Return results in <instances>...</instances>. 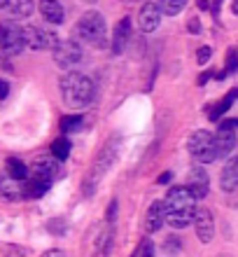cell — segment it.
<instances>
[{
	"instance_id": "cell-1",
	"label": "cell",
	"mask_w": 238,
	"mask_h": 257,
	"mask_svg": "<svg viewBox=\"0 0 238 257\" xmlns=\"http://www.w3.org/2000/svg\"><path fill=\"white\" fill-rule=\"evenodd\" d=\"M166 210H168V220L166 222L173 229H184L187 224L194 222V213H196V196L189 192V187H170L166 194Z\"/></svg>"
},
{
	"instance_id": "cell-2",
	"label": "cell",
	"mask_w": 238,
	"mask_h": 257,
	"mask_svg": "<svg viewBox=\"0 0 238 257\" xmlns=\"http://www.w3.org/2000/svg\"><path fill=\"white\" fill-rule=\"evenodd\" d=\"M117 157H119V138H110L108 143H105V148L98 152V157H96V162L91 164V171H89V176L84 178V185H82V192H84V196H91L96 192V187H98V183H101L103 178H105V173H108L112 166H115Z\"/></svg>"
},
{
	"instance_id": "cell-3",
	"label": "cell",
	"mask_w": 238,
	"mask_h": 257,
	"mask_svg": "<svg viewBox=\"0 0 238 257\" xmlns=\"http://www.w3.org/2000/svg\"><path fill=\"white\" fill-rule=\"evenodd\" d=\"M61 96L70 108H87L94 101V82L82 73H68L61 80Z\"/></svg>"
},
{
	"instance_id": "cell-4",
	"label": "cell",
	"mask_w": 238,
	"mask_h": 257,
	"mask_svg": "<svg viewBox=\"0 0 238 257\" xmlns=\"http://www.w3.org/2000/svg\"><path fill=\"white\" fill-rule=\"evenodd\" d=\"M75 33L80 40H84L91 47H103L105 40H108V28H105V19H103L101 12L96 10H89L80 17L75 26Z\"/></svg>"
},
{
	"instance_id": "cell-5",
	"label": "cell",
	"mask_w": 238,
	"mask_h": 257,
	"mask_svg": "<svg viewBox=\"0 0 238 257\" xmlns=\"http://www.w3.org/2000/svg\"><path fill=\"white\" fill-rule=\"evenodd\" d=\"M187 150H189V155L194 157L198 164H210L217 159V155H215V136H212L210 131H205V128L194 131V134L189 136Z\"/></svg>"
},
{
	"instance_id": "cell-6",
	"label": "cell",
	"mask_w": 238,
	"mask_h": 257,
	"mask_svg": "<svg viewBox=\"0 0 238 257\" xmlns=\"http://www.w3.org/2000/svg\"><path fill=\"white\" fill-rule=\"evenodd\" d=\"M26 47V35H24V28L17 26L14 21H3L0 24V49L5 54L14 56L24 52Z\"/></svg>"
},
{
	"instance_id": "cell-7",
	"label": "cell",
	"mask_w": 238,
	"mask_h": 257,
	"mask_svg": "<svg viewBox=\"0 0 238 257\" xmlns=\"http://www.w3.org/2000/svg\"><path fill=\"white\" fill-rule=\"evenodd\" d=\"M24 35H26V45L31 49H56L59 45L56 33L45 26H26Z\"/></svg>"
},
{
	"instance_id": "cell-8",
	"label": "cell",
	"mask_w": 238,
	"mask_h": 257,
	"mask_svg": "<svg viewBox=\"0 0 238 257\" xmlns=\"http://www.w3.org/2000/svg\"><path fill=\"white\" fill-rule=\"evenodd\" d=\"M54 61L61 68H73L75 63L82 61V47L75 40H63L54 49Z\"/></svg>"
},
{
	"instance_id": "cell-9",
	"label": "cell",
	"mask_w": 238,
	"mask_h": 257,
	"mask_svg": "<svg viewBox=\"0 0 238 257\" xmlns=\"http://www.w3.org/2000/svg\"><path fill=\"white\" fill-rule=\"evenodd\" d=\"M194 229H196V236L201 243H210L212 236H215V222H212V213L208 208H196L194 213Z\"/></svg>"
},
{
	"instance_id": "cell-10",
	"label": "cell",
	"mask_w": 238,
	"mask_h": 257,
	"mask_svg": "<svg viewBox=\"0 0 238 257\" xmlns=\"http://www.w3.org/2000/svg\"><path fill=\"white\" fill-rule=\"evenodd\" d=\"M187 187H189L191 194L196 196V201L208 194V190H210V178H208L203 166H194V169L189 171V176H187Z\"/></svg>"
},
{
	"instance_id": "cell-11",
	"label": "cell",
	"mask_w": 238,
	"mask_h": 257,
	"mask_svg": "<svg viewBox=\"0 0 238 257\" xmlns=\"http://www.w3.org/2000/svg\"><path fill=\"white\" fill-rule=\"evenodd\" d=\"M138 24H140V31L143 33H152L157 31L159 24H161V7L157 3H145L140 7V14H138Z\"/></svg>"
},
{
	"instance_id": "cell-12",
	"label": "cell",
	"mask_w": 238,
	"mask_h": 257,
	"mask_svg": "<svg viewBox=\"0 0 238 257\" xmlns=\"http://www.w3.org/2000/svg\"><path fill=\"white\" fill-rule=\"evenodd\" d=\"M166 220H168L166 201H163V199H157V201L147 208V213H145V229L147 231H159Z\"/></svg>"
},
{
	"instance_id": "cell-13",
	"label": "cell",
	"mask_w": 238,
	"mask_h": 257,
	"mask_svg": "<svg viewBox=\"0 0 238 257\" xmlns=\"http://www.w3.org/2000/svg\"><path fill=\"white\" fill-rule=\"evenodd\" d=\"M129 35H131V19H119L117 26L112 28V54H122L126 45H129Z\"/></svg>"
},
{
	"instance_id": "cell-14",
	"label": "cell",
	"mask_w": 238,
	"mask_h": 257,
	"mask_svg": "<svg viewBox=\"0 0 238 257\" xmlns=\"http://www.w3.org/2000/svg\"><path fill=\"white\" fill-rule=\"evenodd\" d=\"M219 187H222L224 192H233L238 187V157H231V159L222 166V173H219Z\"/></svg>"
},
{
	"instance_id": "cell-15",
	"label": "cell",
	"mask_w": 238,
	"mask_h": 257,
	"mask_svg": "<svg viewBox=\"0 0 238 257\" xmlns=\"http://www.w3.org/2000/svg\"><path fill=\"white\" fill-rule=\"evenodd\" d=\"M40 14L45 17V21L54 24V26L63 24L66 19V10H63L61 0H40Z\"/></svg>"
},
{
	"instance_id": "cell-16",
	"label": "cell",
	"mask_w": 238,
	"mask_h": 257,
	"mask_svg": "<svg viewBox=\"0 0 238 257\" xmlns=\"http://www.w3.org/2000/svg\"><path fill=\"white\" fill-rule=\"evenodd\" d=\"M0 196L7 199V201H19V199H26L24 196V187H21L19 180H12V178H0Z\"/></svg>"
},
{
	"instance_id": "cell-17",
	"label": "cell",
	"mask_w": 238,
	"mask_h": 257,
	"mask_svg": "<svg viewBox=\"0 0 238 257\" xmlns=\"http://www.w3.org/2000/svg\"><path fill=\"white\" fill-rule=\"evenodd\" d=\"M233 145H236V134H233V131H222V128H219L217 136H215V155H217V159H222V157L229 155V152L233 150Z\"/></svg>"
},
{
	"instance_id": "cell-18",
	"label": "cell",
	"mask_w": 238,
	"mask_h": 257,
	"mask_svg": "<svg viewBox=\"0 0 238 257\" xmlns=\"http://www.w3.org/2000/svg\"><path fill=\"white\" fill-rule=\"evenodd\" d=\"M49 185H52V180H42V178H31L26 185H24V196L26 199H38V196H42L45 192L49 190Z\"/></svg>"
},
{
	"instance_id": "cell-19",
	"label": "cell",
	"mask_w": 238,
	"mask_h": 257,
	"mask_svg": "<svg viewBox=\"0 0 238 257\" xmlns=\"http://www.w3.org/2000/svg\"><path fill=\"white\" fill-rule=\"evenodd\" d=\"M7 10H10V14H12L14 19H26V17L33 14L35 3L33 0H10Z\"/></svg>"
},
{
	"instance_id": "cell-20",
	"label": "cell",
	"mask_w": 238,
	"mask_h": 257,
	"mask_svg": "<svg viewBox=\"0 0 238 257\" xmlns=\"http://www.w3.org/2000/svg\"><path fill=\"white\" fill-rule=\"evenodd\" d=\"M236 101H238V89H231V91H229V94H226L224 98H222V101H219L217 105H215V110H210V119H212V122H217L219 117L224 115L226 110L231 108V105H233Z\"/></svg>"
},
{
	"instance_id": "cell-21",
	"label": "cell",
	"mask_w": 238,
	"mask_h": 257,
	"mask_svg": "<svg viewBox=\"0 0 238 257\" xmlns=\"http://www.w3.org/2000/svg\"><path fill=\"white\" fill-rule=\"evenodd\" d=\"M7 176L12 178V180H26L28 178V166L24 162H21V159H7Z\"/></svg>"
},
{
	"instance_id": "cell-22",
	"label": "cell",
	"mask_w": 238,
	"mask_h": 257,
	"mask_svg": "<svg viewBox=\"0 0 238 257\" xmlns=\"http://www.w3.org/2000/svg\"><path fill=\"white\" fill-rule=\"evenodd\" d=\"M59 173V166L54 162H38L33 166V178H42V180H52V178Z\"/></svg>"
},
{
	"instance_id": "cell-23",
	"label": "cell",
	"mask_w": 238,
	"mask_h": 257,
	"mask_svg": "<svg viewBox=\"0 0 238 257\" xmlns=\"http://www.w3.org/2000/svg\"><path fill=\"white\" fill-rule=\"evenodd\" d=\"M52 155H54L59 162L68 159V155H70V143L66 141V138H56V141L52 143Z\"/></svg>"
},
{
	"instance_id": "cell-24",
	"label": "cell",
	"mask_w": 238,
	"mask_h": 257,
	"mask_svg": "<svg viewBox=\"0 0 238 257\" xmlns=\"http://www.w3.org/2000/svg\"><path fill=\"white\" fill-rule=\"evenodd\" d=\"M82 124H84V119H82L80 115H66V117H61V131H63V134L80 131Z\"/></svg>"
},
{
	"instance_id": "cell-25",
	"label": "cell",
	"mask_w": 238,
	"mask_h": 257,
	"mask_svg": "<svg viewBox=\"0 0 238 257\" xmlns=\"http://www.w3.org/2000/svg\"><path fill=\"white\" fill-rule=\"evenodd\" d=\"M0 252L5 257H26L28 250L24 248V245H14V243H5V245H0Z\"/></svg>"
},
{
	"instance_id": "cell-26",
	"label": "cell",
	"mask_w": 238,
	"mask_h": 257,
	"mask_svg": "<svg viewBox=\"0 0 238 257\" xmlns=\"http://www.w3.org/2000/svg\"><path fill=\"white\" fill-rule=\"evenodd\" d=\"M131 257H154V243H152V238H143Z\"/></svg>"
},
{
	"instance_id": "cell-27",
	"label": "cell",
	"mask_w": 238,
	"mask_h": 257,
	"mask_svg": "<svg viewBox=\"0 0 238 257\" xmlns=\"http://www.w3.org/2000/svg\"><path fill=\"white\" fill-rule=\"evenodd\" d=\"M187 5V0H161V12L163 14H177Z\"/></svg>"
},
{
	"instance_id": "cell-28",
	"label": "cell",
	"mask_w": 238,
	"mask_h": 257,
	"mask_svg": "<svg viewBox=\"0 0 238 257\" xmlns=\"http://www.w3.org/2000/svg\"><path fill=\"white\" fill-rule=\"evenodd\" d=\"M210 56H212V49L210 47H201V49H198V54H196V61L203 66V63L210 61Z\"/></svg>"
},
{
	"instance_id": "cell-29",
	"label": "cell",
	"mask_w": 238,
	"mask_h": 257,
	"mask_svg": "<svg viewBox=\"0 0 238 257\" xmlns=\"http://www.w3.org/2000/svg\"><path fill=\"white\" fill-rule=\"evenodd\" d=\"M163 250H166V252H175V250H180V238H177V236H168V241L163 243Z\"/></svg>"
},
{
	"instance_id": "cell-30",
	"label": "cell",
	"mask_w": 238,
	"mask_h": 257,
	"mask_svg": "<svg viewBox=\"0 0 238 257\" xmlns=\"http://www.w3.org/2000/svg\"><path fill=\"white\" fill-rule=\"evenodd\" d=\"M236 68H238V52L236 49H231V52H229V59H226V70L233 73Z\"/></svg>"
},
{
	"instance_id": "cell-31",
	"label": "cell",
	"mask_w": 238,
	"mask_h": 257,
	"mask_svg": "<svg viewBox=\"0 0 238 257\" xmlns=\"http://www.w3.org/2000/svg\"><path fill=\"white\" fill-rule=\"evenodd\" d=\"M219 128H222V131H236V128H238V119H224V122L219 124Z\"/></svg>"
},
{
	"instance_id": "cell-32",
	"label": "cell",
	"mask_w": 238,
	"mask_h": 257,
	"mask_svg": "<svg viewBox=\"0 0 238 257\" xmlns=\"http://www.w3.org/2000/svg\"><path fill=\"white\" fill-rule=\"evenodd\" d=\"M7 94H10V84L5 80H0V101H5Z\"/></svg>"
},
{
	"instance_id": "cell-33",
	"label": "cell",
	"mask_w": 238,
	"mask_h": 257,
	"mask_svg": "<svg viewBox=\"0 0 238 257\" xmlns=\"http://www.w3.org/2000/svg\"><path fill=\"white\" fill-rule=\"evenodd\" d=\"M42 257H66V252H63V250H59V248H54V250L42 252Z\"/></svg>"
},
{
	"instance_id": "cell-34",
	"label": "cell",
	"mask_w": 238,
	"mask_h": 257,
	"mask_svg": "<svg viewBox=\"0 0 238 257\" xmlns=\"http://www.w3.org/2000/svg\"><path fill=\"white\" fill-rule=\"evenodd\" d=\"M189 31H191L194 35L201 33V26H198V21H196V19H191V21H189Z\"/></svg>"
},
{
	"instance_id": "cell-35",
	"label": "cell",
	"mask_w": 238,
	"mask_h": 257,
	"mask_svg": "<svg viewBox=\"0 0 238 257\" xmlns=\"http://www.w3.org/2000/svg\"><path fill=\"white\" fill-rule=\"evenodd\" d=\"M168 180H170V173H168V171H166L163 176H159V180H157V183H159V185H166V183H168Z\"/></svg>"
},
{
	"instance_id": "cell-36",
	"label": "cell",
	"mask_w": 238,
	"mask_h": 257,
	"mask_svg": "<svg viewBox=\"0 0 238 257\" xmlns=\"http://www.w3.org/2000/svg\"><path fill=\"white\" fill-rule=\"evenodd\" d=\"M219 5H222V0H215V5H212V14H215V17L219 14Z\"/></svg>"
},
{
	"instance_id": "cell-37",
	"label": "cell",
	"mask_w": 238,
	"mask_h": 257,
	"mask_svg": "<svg viewBox=\"0 0 238 257\" xmlns=\"http://www.w3.org/2000/svg\"><path fill=\"white\" fill-rule=\"evenodd\" d=\"M231 10H233V14H238V0H233L231 3Z\"/></svg>"
},
{
	"instance_id": "cell-38",
	"label": "cell",
	"mask_w": 238,
	"mask_h": 257,
	"mask_svg": "<svg viewBox=\"0 0 238 257\" xmlns=\"http://www.w3.org/2000/svg\"><path fill=\"white\" fill-rule=\"evenodd\" d=\"M5 5H10V0H0V7H5Z\"/></svg>"
},
{
	"instance_id": "cell-39",
	"label": "cell",
	"mask_w": 238,
	"mask_h": 257,
	"mask_svg": "<svg viewBox=\"0 0 238 257\" xmlns=\"http://www.w3.org/2000/svg\"><path fill=\"white\" fill-rule=\"evenodd\" d=\"M122 3H138V0H122Z\"/></svg>"
},
{
	"instance_id": "cell-40",
	"label": "cell",
	"mask_w": 238,
	"mask_h": 257,
	"mask_svg": "<svg viewBox=\"0 0 238 257\" xmlns=\"http://www.w3.org/2000/svg\"><path fill=\"white\" fill-rule=\"evenodd\" d=\"M219 257H231V255H219Z\"/></svg>"
}]
</instances>
